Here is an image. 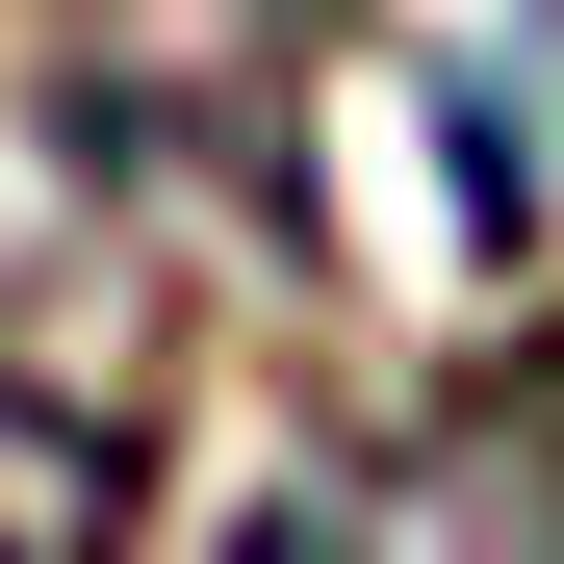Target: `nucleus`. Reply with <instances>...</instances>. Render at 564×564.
<instances>
[{"instance_id":"3","label":"nucleus","mask_w":564,"mask_h":564,"mask_svg":"<svg viewBox=\"0 0 564 564\" xmlns=\"http://www.w3.org/2000/svg\"><path fill=\"white\" fill-rule=\"evenodd\" d=\"M231 564H386V513H359V488H282V513H257Z\"/></svg>"},{"instance_id":"2","label":"nucleus","mask_w":564,"mask_h":564,"mask_svg":"<svg viewBox=\"0 0 564 564\" xmlns=\"http://www.w3.org/2000/svg\"><path fill=\"white\" fill-rule=\"evenodd\" d=\"M104 539H129V462L77 436V411H52V436L0 411V564H104Z\"/></svg>"},{"instance_id":"1","label":"nucleus","mask_w":564,"mask_h":564,"mask_svg":"<svg viewBox=\"0 0 564 564\" xmlns=\"http://www.w3.org/2000/svg\"><path fill=\"white\" fill-rule=\"evenodd\" d=\"M26 104L104 206H180L231 231L257 282L334 257V180H308V104H334V0H52L26 26Z\"/></svg>"}]
</instances>
